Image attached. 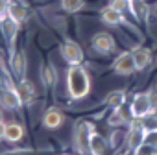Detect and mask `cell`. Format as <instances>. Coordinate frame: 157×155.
I'll list each match as a JSON object with an SVG mask.
<instances>
[{
  "mask_svg": "<svg viewBox=\"0 0 157 155\" xmlns=\"http://www.w3.org/2000/svg\"><path fill=\"white\" fill-rule=\"evenodd\" d=\"M0 24H2V32H4L6 41L10 43V46H13V43H15V39H17V32H19V26H21V24L13 22L11 19H4Z\"/></svg>",
  "mask_w": 157,
  "mask_h": 155,
  "instance_id": "e0dca14e",
  "label": "cell"
},
{
  "mask_svg": "<svg viewBox=\"0 0 157 155\" xmlns=\"http://www.w3.org/2000/svg\"><path fill=\"white\" fill-rule=\"evenodd\" d=\"M11 70L13 74L19 78V81L26 80V70H28V59H26V54L21 50L17 54H11Z\"/></svg>",
  "mask_w": 157,
  "mask_h": 155,
  "instance_id": "9c48e42d",
  "label": "cell"
},
{
  "mask_svg": "<svg viewBox=\"0 0 157 155\" xmlns=\"http://www.w3.org/2000/svg\"><path fill=\"white\" fill-rule=\"evenodd\" d=\"M153 153H157V149H155L153 146H150V144H142V146L135 151V155H153Z\"/></svg>",
  "mask_w": 157,
  "mask_h": 155,
  "instance_id": "484cf974",
  "label": "cell"
},
{
  "mask_svg": "<svg viewBox=\"0 0 157 155\" xmlns=\"http://www.w3.org/2000/svg\"><path fill=\"white\" fill-rule=\"evenodd\" d=\"M85 0H61V8L67 13H78L80 9H83Z\"/></svg>",
  "mask_w": 157,
  "mask_h": 155,
  "instance_id": "d6986e66",
  "label": "cell"
},
{
  "mask_svg": "<svg viewBox=\"0 0 157 155\" xmlns=\"http://www.w3.org/2000/svg\"><path fill=\"white\" fill-rule=\"evenodd\" d=\"M43 81L44 85H56L57 81V74H56V66L54 65H46L43 70Z\"/></svg>",
  "mask_w": 157,
  "mask_h": 155,
  "instance_id": "44dd1931",
  "label": "cell"
},
{
  "mask_svg": "<svg viewBox=\"0 0 157 155\" xmlns=\"http://www.w3.org/2000/svg\"><path fill=\"white\" fill-rule=\"evenodd\" d=\"M17 93H19V96H21V100H22V105L32 104V102H33V98H35L33 83H32V81H28V80L19 81V85H17Z\"/></svg>",
  "mask_w": 157,
  "mask_h": 155,
  "instance_id": "4fadbf2b",
  "label": "cell"
},
{
  "mask_svg": "<svg viewBox=\"0 0 157 155\" xmlns=\"http://www.w3.org/2000/svg\"><path fill=\"white\" fill-rule=\"evenodd\" d=\"M144 144H150L157 149V129L155 131H146V137H144Z\"/></svg>",
  "mask_w": 157,
  "mask_h": 155,
  "instance_id": "d4e9b609",
  "label": "cell"
},
{
  "mask_svg": "<svg viewBox=\"0 0 157 155\" xmlns=\"http://www.w3.org/2000/svg\"><path fill=\"white\" fill-rule=\"evenodd\" d=\"M94 133V126L89 120L76 122L72 129V144L80 155H91V137Z\"/></svg>",
  "mask_w": 157,
  "mask_h": 155,
  "instance_id": "7a4b0ae2",
  "label": "cell"
},
{
  "mask_svg": "<svg viewBox=\"0 0 157 155\" xmlns=\"http://www.w3.org/2000/svg\"><path fill=\"white\" fill-rule=\"evenodd\" d=\"M131 113H133V118H146L148 115H151L150 93H139L133 98V102H131Z\"/></svg>",
  "mask_w": 157,
  "mask_h": 155,
  "instance_id": "8992f818",
  "label": "cell"
},
{
  "mask_svg": "<svg viewBox=\"0 0 157 155\" xmlns=\"http://www.w3.org/2000/svg\"><path fill=\"white\" fill-rule=\"evenodd\" d=\"M8 19H11L13 22L17 24H22L26 19H28V9L24 4L21 2H13V0H10L8 4Z\"/></svg>",
  "mask_w": 157,
  "mask_h": 155,
  "instance_id": "8fae6325",
  "label": "cell"
},
{
  "mask_svg": "<svg viewBox=\"0 0 157 155\" xmlns=\"http://www.w3.org/2000/svg\"><path fill=\"white\" fill-rule=\"evenodd\" d=\"M59 52H61L63 61H65L68 66H72V65H82V63H83V57H85L83 48L78 44L76 41H70V39L61 44Z\"/></svg>",
  "mask_w": 157,
  "mask_h": 155,
  "instance_id": "277c9868",
  "label": "cell"
},
{
  "mask_svg": "<svg viewBox=\"0 0 157 155\" xmlns=\"http://www.w3.org/2000/svg\"><path fill=\"white\" fill-rule=\"evenodd\" d=\"M65 122V115L57 109V107H50L44 115H43V126L46 129H57L61 127Z\"/></svg>",
  "mask_w": 157,
  "mask_h": 155,
  "instance_id": "30bf717a",
  "label": "cell"
},
{
  "mask_svg": "<svg viewBox=\"0 0 157 155\" xmlns=\"http://www.w3.org/2000/svg\"><path fill=\"white\" fill-rule=\"evenodd\" d=\"M6 137V122H0V140Z\"/></svg>",
  "mask_w": 157,
  "mask_h": 155,
  "instance_id": "f546056e",
  "label": "cell"
},
{
  "mask_svg": "<svg viewBox=\"0 0 157 155\" xmlns=\"http://www.w3.org/2000/svg\"><path fill=\"white\" fill-rule=\"evenodd\" d=\"M144 137H146V129L142 124V118H133L129 122V129H128V137H126V146L131 153H135L142 144H144Z\"/></svg>",
  "mask_w": 157,
  "mask_h": 155,
  "instance_id": "3957f363",
  "label": "cell"
},
{
  "mask_svg": "<svg viewBox=\"0 0 157 155\" xmlns=\"http://www.w3.org/2000/svg\"><path fill=\"white\" fill-rule=\"evenodd\" d=\"M0 107H4L8 111H15L22 107V100L17 93V87L6 85L4 89H0Z\"/></svg>",
  "mask_w": 157,
  "mask_h": 155,
  "instance_id": "5b68a950",
  "label": "cell"
},
{
  "mask_svg": "<svg viewBox=\"0 0 157 155\" xmlns=\"http://www.w3.org/2000/svg\"><path fill=\"white\" fill-rule=\"evenodd\" d=\"M150 100H151V113H157V91L150 93Z\"/></svg>",
  "mask_w": 157,
  "mask_h": 155,
  "instance_id": "f1b7e54d",
  "label": "cell"
},
{
  "mask_svg": "<svg viewBox=\"0 0 157 155\" xmlns=\"http://www.w3.org/2000/svg\"><path fill=\"white\" fill-rule=\"evenodd\" d=\"M100 19H102L105 24H109V26H118V24H122V22H124L122 13H120V11H117V9H113L111 6H105V8L100 11Z\"/></svg>",
  "mask_w": 157,
  "mask_h": 155,
  "instance_id": "5bb4252c",
  "label": "cell"
},
{
  "mask_svg": "<svg viewBox=\"0 0 157 155\" xmlns=\"http://www.w3.org/2000/svg\"><path fill=\"white\" fill-rule=\"evenodd\" d=\"M91 46H93L96 52H100V54H109V52H113V50L117 48V43H115V37H113L111 33H107V32H98V33H94L93 39H91Z\"/></svg>",
  "mask_w": 157,
  "mask_h": 155,
  "instance_id": "52a82bcc",
  "label": "cell"
},
{
  "mask_svg": "<svg viewBox=\"0 0 157 155\" xmlns=\"http://www.w3.org/2000/svg\"><path fill=\"white\" fill-rule=\"evenodd\" d=\"M107 148H109V140L94 131L91 137V155H104Z\"/></svg>",
  "mask_w": 157,
  "mask_h": 155,
  "instance_id": "2e32d148",
  "label": "cell"
},
{
  "mask_svg": "<svg viewBox=\"0 0 157 155\" xmlns=\"http://www.w3.org/2000/svg\"><path fill=\"white\" fill-rule=\"evenodd\" d=\"M113 70H115V74H118V76H129V74H133V72L137 70L135 61H133V54H131V52H122V54L115 59Z\"/></svg>",
  "mask_w": 157,
  "mask_h": 155,
  "instance_id": "ba28073f",
  "label": "cell"
},
{
  "mask_svg": "<svg viewBox=\"0 0 157 155\" xmlns=\"http://www.w3.org/2000/svg\"><path fill=\"white\" fill-rule=\"evenodd\" d=\"M67 93L70 100H82L91 93V76L83 65H72L67 70Z\"/></svg>",
  "mask_w": 157,
  "mask_h": 155,
  "instance_id": "6da1fadb",
  "label": "cell"
},
{
  "mask_svg": "<svg viewBox=\"0 0 157 155\" xmlns=\"http://www.w3.org/2000/svg\"><path fill=\"white\" fill-rule=\"evenodd\" d=\"M8 4H10V0H0V22L8 19Z\"/></svg>",
  "mask_w": 157,
  "mask_h": 155,
  "instance_id": "4316f807",
  "label": "cell"
},
{
  "mask_svg": "<svg viewBox=\"0 0 157 155\" xmlns=\"http://www.w3.org/2000/svg\"><path fill=\"white\" fill-rule=\"evenodd\" d=\"M131 13L140 21V19H144L146 21V17H148V6L142 2V0H133L131 2Z\"/></svg>",
  "mask_w": 157,
  "mask_h": 155,
  "instance_id": "ffe728a7",
  "label": "cell"
},
{
  "mask_svg": "<svg viewBox=\"0 0 157 155\" xmlns=\"http://www.w3.org/2000/svg\"><path fill=\"white\" fill-rule=\"evenodd\" d=\"M22 137H24L22 124H19V122H8L6 124V137H4V140H8V142H19V140H22Z\"/></svg>",
  "mask_w": 157,
  "mask_h": 155,
  "instance_id": "9a60e30c",
  "label": "cell"
},
{
  "mask_svg": "<svg viewBox=\"0 0 157 155\" xmlns=\"http://www.w3.org/2000/svg\"><path fill=\"white\" fill-rule=\"evenodd\" d=\"M104 104L115 111V109H118V107H122V105L126 104V93H124V91H111V93L105 96Z\"/></svg>",
  "mask_w": 157,
  "mask_h": 155,
  "instance_id": "ac0fdd59",
  "label": "cell"
},
{
  "mask_svg": "<svg viewBox=\"0 0 157 155\" xmlns=\"http://www.w3.org/2000/svg\"><path fill=\"white\" fill-rule=\"evenodd\" d=\"M133 61H135V66H137V70H144L150 63H151V52L148 50V48H144V46H137V48H133Z\"/></svg>",
  "mask_w": 157,
  "mask_h": 155,
  "instance_id": "7c38bea8",
  "label": "cell"
},
{
  "mask_svg": "<svg viewBox=\"0 0 157 155\" xmlns=\"http://www.w3.org/2000/svg\"><path fill=\"white\" fill-rule=\"evenodd\" d=\"M129 2H133V0H129Z\"/></svg>",
  "mask_w": 157,
  "mask_h": 155,
  "instance_id": "1f68e13d",
  "label": "cell"
},
{
  "mask_svg": "<svg viewBox=\"0 0 157 155\" xmlns=\"http://www.w3.org/2000/svg\"><path fill=\"white\" fill-rule=\"evenodd\" d=\"M126 137H128V133H124V131H120V129H115V131L111 133L109 146H111V148H115V149H118V148L122 146V142L126 144Z\"/></svg>",
  "mask_w": 157,
  "mask_h": 155,
  "instance_id": "7402d4cb",
  "label": "cell"
},
{
  "mask_svg": "<svg viewBox=\"0 0 157 155\" xmlns=\"http://www.w3.org/2000/svg\"><path fill=\"white\" fill-rule=\"evenodd\" d=\"M109 6L113 8V9H117V11H120V13H124V11H131V2L129 0H109Z\"/></svg>",
  "mask_w": 157,
  "mask_h": 155,
  "instance_id": "603a6c76",
  "label": "cell"
},
{
  "mask_svg": "<svg viewBox=\"0 0 157 155\" xmlns=\"http://www.w3.org/2000/svg\"><path fill=\"white\" fill-rule=\"evenodd\" d=\"M0 122H4V118H2V113H0Z\"/></svg>",
  "mask_w": 157,
  "mask_h": 155,
  "instance_id": "4dcf8cb0",
  "label": "cell"
},
{
  "mask_svg": "<svg viewBox=\"0 0 157 155\" xmlns=\"http://www.w3.org/2000/svg\"><path fill=\"white\" fill-rule=\"evenodd\" d=\"M153 155H157V153H153Z\"/></svg>",
  "mask_w": 157,
  "mask_h": 155,
  "instance_id": "d6a6232c",
  "label": "cell"
},
{
  "mask_svg": "<svg viewBox=\"0 0 157 155\" xmlns=\"http://www.w3.org/2000/svg\"><path fill=\"white\" fill-rule=\"evenodd\" d=\"M2 155H33V149H11V151H6Z\"/></svg>",
  "mask_w": 157,
  "mask_h": 155,
  "instance_id": "83f0119b",
  "label": "cell"
},
{
  "mask_svg": "<svg viewBox=\"0 0 157 155\" xmlns=\"http://www.w3.org/2000/svg\"><path fill=\"white\" fill-rule=\"evenodd\" d=\"M142 124H144V129L146 131H155L157 129V115L155 113L148 115L146 118H142Z\"/></svg>",
  "mask_w": 157,
  "mask_h": 155,
  "instance_id": "cb8c5ba5",
  "label": "cell"
}]
</instances>
